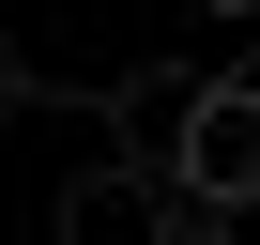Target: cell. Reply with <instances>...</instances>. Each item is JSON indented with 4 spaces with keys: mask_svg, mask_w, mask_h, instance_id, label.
I'll return each instance as SVG.
<instances>
[{
    "mask_svg": "<svg viewBox=\"0 0 260 245\" xmlns=\"http://www.w3.org/2000/svg\"><path fill=\"white\" fill-rule=\"evenodd\" d=\"M153 245H245V215H214V199H184V215H169Z\"/></svg>",
    "mask_w": 260,
    "mask_h": 245,
    "instance_id": "obj_3",
    "label": "cell"
},
{
    "mask_svg": "<svg viewBox=\"0 0 260 245\" xmlns=\"http://www.w3.org/2000/svg\"><path fill=\"white\" fill-rule=\"evenodd\" d=\"M31 92H46V77H31V46H16V31H0V122H16Z\"/></svg>",
    "mask_w": 260,
    "mask_h": 245,
    "instance_id": "obj_4",
    "label": "cell"
},
{
    "mask_svg": "<svg viewBox=\"0 0 260 245\" xmlns=\"http://www.w3.org/2000/svg\"><path fill=\"white\" fill-rule=\"evenodd\" d=\"M199 16H245V31H260V0H199Z\"/></svg>",
    "mask_w": 260,
    "mask_h": 245,
    "instance_id": "obj_5",
    "label": "cell"
},
{
    "mask_svg": "<svg viewBox=\"0 0 260 245\" xmlns=\"http://www.w3.org/2000/svg\"><path fill=\"white\" fill-rule=\"evenodd\" d=\"M169 184H184V199H214V215H260V77H199Z\"/></svg>",
    "mask_w": 260,
    "mask_h": 245,
    "instance_id": "obj_1",
    "label": "cell"
},
{
    "mask_svg": "<svg viewBox=\"0 0 260 245\" xmlns=\"http://www.w3.org/2000/svg\"><path fill=\"white\" fill-rule=\"evenodd\" d=\"M169 215H184V184H169L153 154H122V169H77V184H61V245H153Z\"/></svg>",
    "mask_w": 260,
    "mask_h": 245,
    "instance_id": "obj_2",
    "label": "cell"
}]
</instances>
